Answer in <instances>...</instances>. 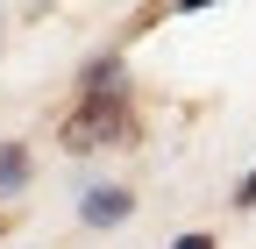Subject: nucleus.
<instances>
[{
  "label": "nucleus",
  "mask_w": 256,
  "mask_h": 249,
  "mask_svg": "<svg viewBox=\"0 0 256 249\" xmlns=\"http://www.w3.org/2000/svg\"><path fill=\"white\" fill-rule=\"evenodd\" d=\"M128 214H136V192L128 185H86L78 192V221L86 228H121Z\"/></svg>",
  "instance_id": "nucleus-2"
},
{
  "label": "nucleus",
  "mask_w": 256,
  "mask_h": 249,
  "mask_svg": "<svg viewBox=\"0 0 256 249\" xmlns=\"http://www.w3.org/2000/svg\"><path fill=\"white\" fill-rule=\"evenodd\" d=\"M235 206H256V171H249V178L235 185Z\"/></svg>",
  "instance_id": "nucleus-5"
},
{
  "label": "nucleus",
  "mask_w": 256,
  "mask_h": 249,
  "mask_svg": "<svg viewBox=\"0 0 256 249\" xmlns=\"http://www.w3.org/2000/svg\"><path fill=\"white\" fill-rule=\"evenodd\" d=\"M78 100H128V64L121 57H92L78 78Z\"/></svg>",
  "instance_id": "nucleus-3"
},
{
  "label": "nucleus",
  "mask_w": 256,
  "mask_h": 249,
  "mask_svg": "<svg viewBox=\"0 0 256 249\" xmlns=\"http://www.w3.org/2000/svg\"><path fill=\"white\" fill-rule=\"evenodd\" d=\"M22 178H28V157H22V142H0V192H22Z\"/></svg>",
  "instance_id": "nucleus-4"
},
{
  "label": "nucleus",
  "mask_w": 256,
  "mask_h": 249,
  "mask_svg": "<svg viewBox=\"0 0 256 249\" xmlns=\"http://www.w3.org/2000/svg\"><path fill=\"white\" fill-rule=\"evenodd\" d=\"M178 249H214V235H178Z\"/></svg>",
  "instance_id": "nucleus-6"
},
{
  "label": "nucleus",
  "mask_w": 256,
  "mask_h": 249,
  "mask_svg": "<svg viewBox=\"0 0 256 249\" xmlns=\"http://www.w3.org/2000/svg\"><path fill=\"white\" fill-rule=\"evenodd\" d=\"M128 136H136V121H128V100H78L72 114L57 121V150H64V157H92V150L128 142Z\"/></svg>",
  "instance_id": "nucleus-1"
}]
</instances>
